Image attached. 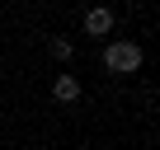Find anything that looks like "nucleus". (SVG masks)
I'll return each instance as SVG.
<instances>
[{
	"instance_id": "f257e3e1",
	"label": "nucleus",
	"mask_w": 160,
	"mask_h": 150,
	"mask_svg": "<svg viewBox=\"0 0 160 150\" xmlns=\"http://www.w3.org/2000/svg\"><path fill=\"white\" fill-rule=\"evenodd\" d=\"M104 66H108L113 75H132V70L141 66V47H137V42H113V47L104 52Z\"/></svg>"
},
{
	"instance_id": "f03ea898",
	"label": "nucleus",
	"mask_w": 160,
	"mask_h": 150,
	"mask_svg": "<svg viewBox=\"0 0 160 150\" xmlns=\"http://www.w3.org/2000/svg\"><path fill=\"white\" fill-rule=\"evenodd\" d=\"M52 99H57V103H75V99H80V80H75V75H57Z\"/></svg>"
},
{
	"instance_id": "7ed1b4c3",
	"label": "nucleus",
	"mask_w": 160,
	"mask_h": 150,
	"mask_svg": "<svg viewBox=\"0 0 160 150\" xmlns=\"http://www.w3.org/2000/svg\"><path fill=\"white\" fill-rule=\"evenodd\" d=\"M108 28H113V14H108V10H90V14H85V33L99 38V33H108Z\"/></svg>"
},
{
	"instance_id": "20e7f679",
	"label": "nucleus",
	"mask_w": 160,
	"mask_h": 150,
	"mask_svg": "<svg viewBox=\"0 0 160 150\" xmlns=\"http://www.w3.org/2000/svg\"><path fill=\"white\" fill-rule=\"evenodd\" d=\"M71 52H75V47H71L66 38H52V56H57V61H71Z\"/></svg>"
}]
</instances>
